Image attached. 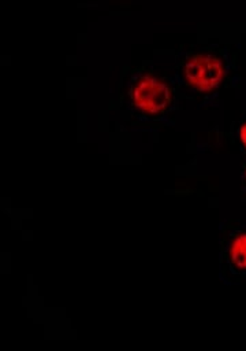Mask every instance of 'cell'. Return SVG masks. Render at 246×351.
<instances>
[{
	"instance_id": "6da1fadb",
	"label": "cell",
	"mask_w": 246,
	"mask_h": 351,
	"mask_svg": "<svg viewBox=\"0 0 246 351\" xmlns=\"http://www.w3.org/2000/svg\"><path fill=\"white\" fill-rule=\"evenodd\" d=\"M172 82L193 96H208L220 88L228 74L230 62L220 52L202 49L186 55L176 66Z\"/></svg>"
},
{
	"instance_id": "7a4b0ae2",
	"label": "cell",
	"mask_w": 246,
	"mask_h": 351,
	"mask_svg": "<svg viewBox=\"0 0 246 351\" xmlns=\"http://www.w3.org/2000/svg\"><path fill=\"white\" fill-rule=\"evenodd\" d=\"M175 84H168L160 77L142 73L131 77L128 97L137 117L144 121L163 119L172 108Z\"/></svg>"
},
{
	"instance_id": "3957f363",
	"label": "cell",
	"mask_w": 246,
	"mask_h": 351,
	"mask_svg": "<svg viewBox=\"0 0 246 351\" xmlns=\"http://www.w3.org/2000/svg\"><path fill=\"white\" fill-rule=\"evenodd\" d=\"M220 277L226 284L246 281V219H231L220 230Z\"/></svg>"
},
{
	"instance_id": "277c9868",
	"label": "cell",
	"mask_w": 246,
	"mask_h": 351,
	"mask_svg": "<svg viewBox=\"0 0 246 351\" xmlns=\"http://www.w3.org/2000/svg\"><path fill=\"white\" fill-rule=\"evenodd\" d=\"M238 140L241 147L246 151V119L241 123L239 129H238Z\"/></svg>"
},
{
	"instance_id": "5b68a950",
	"label": "cell",
	"mask_w": 246,
	"mask_h": 351,
	"mask_svg": "<svg viewBox=\"0 0 246 351\" xmlns=\"http://www.w3.org/2000/svg\"><path fill=\"white\" fill-rule=\"evenodd\" d=\"M241 199L243 202H246V162L242 167V173H241Z\"/></svg>"
}]
</instances>
